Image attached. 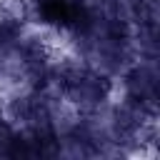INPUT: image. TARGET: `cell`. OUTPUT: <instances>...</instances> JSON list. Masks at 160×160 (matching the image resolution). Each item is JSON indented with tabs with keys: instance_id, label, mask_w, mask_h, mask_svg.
<instances>
[{
	"instance_id": "obj_1",
	"label": "cell",
	"mask_w": 160,
	"mask_h": 160,
	"mask_svg": "<svg viewBox=\"0 0 160 160\" xmlns=\"http://www.w3.org/2000/svg\"><path fill=\"white\" fill-rule=\"evenodd\" d=\"M42 12H45L48 20L60 22V18H65V5H62V0H48L45 8H42Z\"/></svg>"
}]
</instances>
